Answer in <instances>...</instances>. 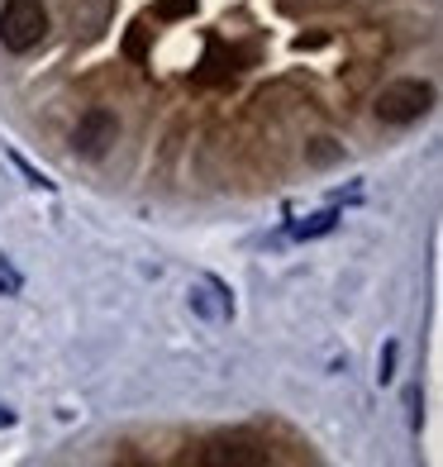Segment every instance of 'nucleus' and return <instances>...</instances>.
<instances>
[{"label": "nucleus", "instance_id": "f257e3e1", "mask_svg": "<svg viewBox=\"0 0 443 467\" xmlns=\"http://www.w3.org/2000/svg\"><path fill=\"white\" fill-rule=\"evenodd\" d=\"M48 34V10L44 0H5L0 5V44L10 53H29Z\"/></svg>", "mask_w": 443, "mask_h": 467}, {"label": "nucleus", "instance_id": "0eeeda50", "mask_svg": "<svg viewBox=\"0 0 443 467\" xmlns=\"http://www.w3.org/2000/svg\"><path fill=\"white\" fill-rule=\"evenodd\" d=\"M0 291H19V272L5 258H0Z\"/></svg>", "mask_w": 443, "mask_h": 467}, {"label": "nucleus", "instance_id": "6e6552de", "mask_svg": "<svg viewBox=\"0 0 443 467\" xmlns=\"http://www.w3.org/2000/svg\"><path fill=\"white\" fill-rule=\"evenodd\" d=\"M10 420H15V415H10V410H0V424H10Z\"/></svg>", "mask_w": 443, "mask_h": 467}, {"label": "nucleus", "instance_id": "f03ea898", "mask_svg": "<svg viewBox=\"0 0 443 467\" xmlns=\"http://www.w3.org/2000/svg\"><path fill=\"white\" fill-rule=\"evenodd\" d=\"M429 105H434V87L429 81H391V87H382V96H376V119L382 124H415L419 115H429Z\"/></svg>", "mask_w": 443, "mask_h": 467}, {"label": "nucleus", "instance_id": "20e7f679", "mask_svg": "<svg viewBox=\"0 0 443 467\" xmlns=\"http://www.w3.org/2000/svg\"><path fill=\"white\" fill-rule=\"evenodd\" d=\"M196 462H205V467H263L267 453L263 449H248V443L220 439V443H205V449L196 453Z\"/></svg>", "mask_w": 443, "mask_h": 467}, {"label": "nucleus", "instance_id": "423d86ee", "mask_svg": "<svg viewBox=\"0 0 443 467\" xmlns=\"http://www.w3.org/2000/svg\"><path fill=\"white\" fill-rule=\"evenodd\" d=\"M196 10V0H158V15L162 19H181V15H191Z\"/></svg>", "mask_w": 443, "mask_h": 467}, {"label": "nucleus", "instance_id": "39448f33", "mask_svg": "<svg viewBox=\"0 0 443 467\" xmlns=\"http://www.w3.org/2000/svg\"><path fill=\"white\" fill-rule=\"evenodd\" d=\"M329 229H334V210L310 215V224H295V239H314V234H329Z\"/></svg>", "mask_w": 443, "mask_h": 467}, {"label": "nucleus", "instance_id": "7ed1b4c3", "mask_svg": "<svg viewBox=\"0 0 443 467\" xmlns=\"http://www.w3.org/2000/svg\"><path fill=\"white\" fill-rule=\"evenodd\" d=\"M115 139H119V119L110 110H100V105L81 115L77 130H72V148H77V153H87V158H100Z\"/></svg>", "mask_w": 443, "mask_h": 467}]
</instances>
